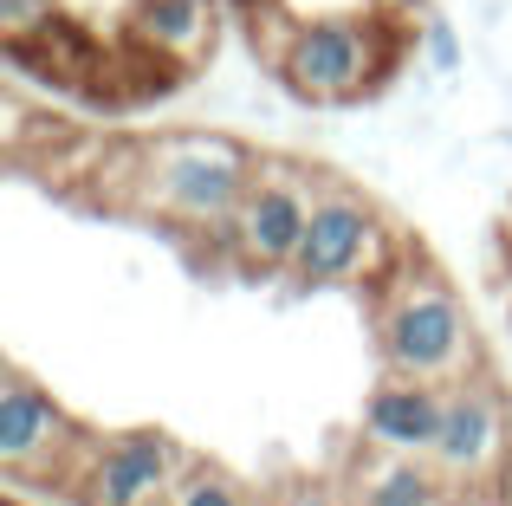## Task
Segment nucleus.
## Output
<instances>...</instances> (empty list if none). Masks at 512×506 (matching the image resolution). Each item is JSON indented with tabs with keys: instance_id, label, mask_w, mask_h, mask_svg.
<instances>
[{
	"instance_id": "nucleus-14",
	"label": "nucleus",
	"mask_w": 512,
	"mask_h": 506,
	"mask_svg": "<svg viewBox=\"0 0 512 506\" xmlns=\"http://www.w3.org/2000/svg\"><path fill=\"white\" fill-rule=\"evenodd\" d=\"M422 52H428V65H435V72H461V39H454L448 20H428L422 26Z\"/></svg>"
},
{
	"instance_id": "nucleus-4",
	"label": "nucleus",
	"mask_w": 512,
	"mask_h": 506,
	"mask_svg": "<svg viewBox=\"0 0 512 506\" xmlns=\"http://www.w3.org/2000/svg\"><path fill=\"white\" fill-rule=\"evenodd\" d=\"M188 448H175L156 429H130L111 442L78 435V448L65 455V468L52 481L72 494V506H163L175 494V481L188 474Z\"/></svg>"
},
{
	"instance_id": "nucleus-1",
	"label": "nucleus",
	"mask_w": 512,
	"mask_h": 506,
	"mask_svg": "<svg viewBox=\"0 0 512 506\" xmlns=\"http://www.w3.org/2000/svg\"><path fill=\"white\" fill-rule=\"evenodd\" d=\"M260 156L234 137L214 130H169V137H143L117 150V189H130V208L163 215L175 228H221L240 215L253 189Z\"/></svg>"
},
{
	"instance_id": "nucleus-13",
	"label": "nucleus",
	"mask_w": 512,
	"mask_h": 506,
	"mask_svg": "<svg viewBox=\"0 0 512 506\" xmlns=\"http://www.w3.org/2000/svg\"><path fill=\"white\" fill-rule=\"evenodd\" d=\"M52 20H65L59 0H0V39H7V46H20V39L46 33Z\"/></svg>"
},
{
	"instance_id": "nucleus-18",
	"label": "nucleus",
	"mask_w": 512,
	"mask_h": 506,
	"mask_svg": "<svg viewBox=\"0 0 512 506\" xmlns=\"http://www.w3.org/2000/svg\"><path fill=\"white\" fill-rule=\"evenodd\" d=\"M0 506H26V500H20V494H7V500H0Z\"/></svg>"
},
{
	"instance_id": "nucleus-15",
	"label": "nucleus",
	"mask_w": 512,
	"mask_h": 506,
	"mask_svg": "<svg viewBox=\"0 0 512 506\" xmlns=\"http://www.w3.org/2000/svg\"><path fill=\"white\" fill-rule=\"evenodd\" d=\"M273 506H344V494H331V487H286Z\"/></svg>"
},
{
	"instance_id": "nucleus-10",
	"label": "nucleus",
	"mask_w": 512,
	"mask_h": 506,
	"mask_svg": "<svg viewBox=\"0 0 512 506\" xmlns=\"http://www.w3.org/2000/svg\"><path fill=\"white\" fill-rule=\"evenodd\" d=\"M441 403L448 390L422 377H383L363 403V442L383 455H428L441 435Z\"/></svg>"
},
{
	"instance_id": "nucleus-17",
	"label": "nucleus",
	"mask_w": 512,
	"mask_h": 506,
	"mask_svg": "<svg viewBox=\"0 0 512 506\" xmlns=\"http://www.w3.org/2000/svg\"><path fill=\"white\" fill-rule=\"evenodd\" d=\"M376 13H383V20H409V13H422L428 0H370Z\"/></svg>"
},
{
	"instance_id": "nucleus-16",
	"label": "nucleus",
	"mask_w": 512,
	"mask_h": 506,
	"mask_svg": "<svg viewBox=\"0 0 512 506\" xmlns=\"http://www.w3.org/2000/svg\"><path fill=\"white\" fill-rule=\"evenodd\" d=\"M234 20H260V13H273V7H286V0H221Z\"/></svg>"
},
{
	"instance_id": "nucleus-6",
	"label": "nucleus",
	"mask_w": 512,
	"mask_h": 506,
	"mask_svg": "<svg viewBox=\"0 0 512 506\" xmlns=\"http://www.w3.org/2000/svg\"><path fill=\"white\" fill-rule=\"evenodd\" d=\"M312 202H318V182L292 156H260L253 189L234 215V260L247 273H292L305 221H312Z\"/></svg>"
},
{
	"instance_id": "nucleus-3",
	"label": "nucleus",
	"mask_w": 512,
	"mask_h": 506,
	"mask_svg": "<svg viewBox=\"0 0 512 506\" xmlns=\"http://www.w3.org/2000/svg\"><path fill=\"white\" fill-rule=\"evenodd\" d=\"M402 46V26L383 13H312L279 59V85L299 104H350L396 72Z\"/></svg>"
},
{
	"instance_id": "nucleus-19",
	"label": "nucleus",
	"mask_w": 512,
	"mask_h": 506,
	"mask_svg": "<svg viewBox=\"0 0 512 506\" xmlns=\"http://www.w3.org/2000/svg\"><path fill=\"white\" fill-rule=\"evenodd\" d=\"M506 143H512V130H506Z\"/></svg>"
},
{
	"instance_id": "nucleus-12",
	"label": "nucleus",
	"mask_w": 512,
	"mask_h": 506,
	"mask_svg": "<svg viewBox=\"0 0 512 506\" xmlns=\"http://www.w3.org/2000/svg\"><path fill=\"white\" fill-rule=\"evenodd\" d=\"M163 506H253V500H247V487H240L227 468H214V461H188V474L175 481V494Z\"/></svg>"
},
{
	"instance_id": "nucleus-11",
	"label": "nucleus",
	"mask_w": 512,
	"mask_h": 506,
	"mask_svg": "<svg viewBox=\"0 0 512 506\" xmlns=\"http://www.w3.org/2000/svg\"><path fill=\"white\" fill-rule=\"evenodd\" d=\"M350 494H357V506H441L448 481H441V468L428 455L370 448V461H357V474H350Z\"/></svg>"
},
{
	"instance_id": "nucleus-9",
	"label": "nucleus",
	"mask_w": 512,
	"mask_h": 506,
	"mask_svg": "<svg viewBox=\"0 0 512 506\" xmlns=\"http://www.w3.org/2000/svg\"><path fill=\"white\" fill-rule=\"evenodd\" d=\"M214 26H221L214 0H137L124 13V46L169 72H195L214 52Z\"/></svg>"
},
{
	"instance_id": "nucleus-7",
	"label": "nucleus",
	"mask_w": 512,
	"mask_h": 506,
	"mask_svg": "<svg viewBox=\"0 0 512 506\" xmlns=\"http://www.w3.org/2000/svg\"><path fill=\"white\" fill-rule=\"evenodd\" d=\"M512 448V409L500 396V383L487 370L448 383V403H441V435L428 448V461L441 468L448 487H487L493 474L506 468Z\"/></svg>"
},
{
	"instance_id": "nucleus-8",
	"label": "nucleus",
	"mask_w": 512,
	"mask_h": 506,
	"mask_svg": "<svg viewBox=\"0 0 512 506\" xmlns=\"http://www.w3.org/2000/svg\"><path fill=\"white\" fill-rule=\"evenodd\" d=\"M78 435L85 429H78L33 377H20V370L0 377V468H7L13 481H39V474L52 481V474L65 468V455L78 448Z\"/></svg>"
},
{
	"instance_id": "nucleus-5",
	"label": "nucleus",
	"mask_w": 512,
	"mask_h": 506,
	"mask_svg": "<svg viewBox=\"0 0 512 506\" xmlns=\"http://www.w3.org/2000/svg\"><path fill=\"white\" fill-rule=\"evenodd\" d=\"M396 260H402V247L389 241L383 215L357 189H344V182H318V202H312V221H305L292 279L299 286H350V279H376L383 286Z\"/></svg>"
},
{
	"instance_id": "nucleus-2",
	"label": "nucleus",
	"mask_w": 512,
	"mask_h": 506,
	"mask_svg": "<svg viewBox=\"0 0 512 506\" xmlns=\"http://www.w3.org/2000/svg\"><path fill=\"white\" fill-rule=\"evenodd\" d=\"M376 344H383L389 377H422V383H461L480 370V344L467 325L454 286L422 260L402 253L396 279H383V305H376Z\"/></svg>"
}]
</instances>
